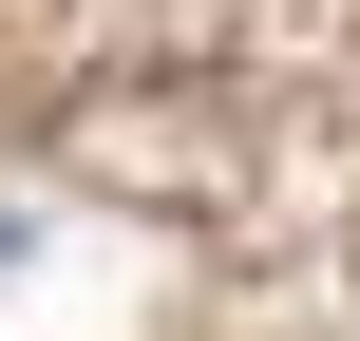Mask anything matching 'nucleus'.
Here are the masks:
<instances>
[{
	"label": "nucleus",
	"instance_id": "1",
	"mask_svg": "<svg viewBox=\"0 0 360 341\" xmlns=\"http://www.w3.org/2000/svg\"><path fill=\"white\" fill-rule=\"evenodd\" d=\"M0 266H19V209H0Z\"/></svg>",
	"mask_w": 360,
	"mask_h": 341
}]
</instances>
